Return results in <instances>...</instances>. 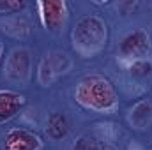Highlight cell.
<instances>
[{"mask_svg":"<svg viewBox=\"0 0 152 150\" xmlns=\"http://www.w3.org/2000/svg\"><path fill=\"white\" fill-rule=\"evenodd\" d=\"M75 101L94 113H113L118 108V94L113 83L101 74L85 76L75 88Z\"/></svg>","mask_w":152,"mask_h":150,"instance_id":"cell-1","label":"cell"},{"mask_svg":"<svg viewBox=\"0 0 152 150\" xmlns=\"http://www.w3.org/2000/svg\"><path fill=\"white\" fill-rule=\"evenodd\" d=\"M108 42V25L97 14H87L78 20L71 32L73 50L83 58L99 55Z\"/></svg>","mask_w":152,"mask_h":150,"instance_id":"cell-2","label":"cell"},{"mask_svg":"<svg viewBox=\"0 0 152 150\" xmlns=\"http://www.w3.org/2000/svg\"><path fill=\"white\" fill-rule=\"evenodd\" d=\"M73 67L71 58L64 51L46 53L37 66V79L42 87H51L60 76L67 74Z\"/></svg>","mask_w":152,"mask_h":150,"instance_id":"cell-3","label":"cell"},{"mask_svg":"<svg viewBox=\"0 0 152 150\" xmlns=\"http://www.w3.org/2000/svg\"><path fill=\"white\" fill-rule=\"evenodd\" d=\"M37 12L42 27L51 34H60L69 20V7L66 0H41Z\"/></svg>","mask_w":152,"mask_h":150,"instance_id":"cell-4","label":"cell"},{"mask_svg":"<svg viewBox=\"0 0 152 150\" xmlns=\"http://www.w3.org/2000/svg\"><path fill=\"white\" fill-rule=\"evenodd\" d=\"M151 57V37L145 30L138 28L124 36L118 44V62H133Z\"/></svg>","mask_w":152,"mask_h":150,"instance_id":"cell-5","label":"cell"},{"mask_svg":"<svg viewBox=\"0 0 152 150\" xmlns=\"http://www.w3.org/2000/svg\"><path fill=\"white\" fill-rule=\"evenodd\" d=\"M32 73V57L27 48H14L9 51L5 64H4V76L14 83L28 81Z\"/></svg>","mask_w":152,"mask_h":150,"instance_id":"cell-6","label":"cell"},{"mask_svg":"<svg viewBox=\"0 0 152 150\" xmlns=\"http://www.w3.org/2000/svg\"><path fill=\"white\" fill-rule=\"evenodd\" d=\"M42 145H44L42 140L36 133L28 129H20V127L9 129L4 141L5 150H41Z\"/></svg>","mask_w":152,"mask_h":150,"instance_id":"cell-7","label":"cell"},{"mask_svg":"<svg viewBox=\"0 0 152 150\" xmlns=\"http://www.w3.org/2000/svg\"><path fill=\"white\" fill-rule=\"evenodd\" d=\"M25 106V97L12 90H0V124L14 118Z\"/></svg>","mask_w":152,"mask_h":150,"instance_id":"cell-8","label":"cell"},{"mask_svg":"<svg viewBox=\"0 0 152 150\" xmlns=\"http://www.w3.org/2000/svg\"><path fill=\"white\" fill-rule=\"evenodd\" d=\"M127 122L131 124L133 129L145 131L152 124V101L151 99H142L140 103H136L127 113Z\"/></svg>","mask_w":152,"mask_h":150,"instance_id":"cell-9","label":"cell"},{"mask_svg":"<svg viewBox=\"0 0 152 150\" xmlns=\"http://www.w3.org/2000/svg\"><path fill=\"white\" fill-rule=\"evenodd\" d=\"M0 30L11 37H16V39H23V37H28L30 36V23L27 18L23 16H11V18H5L0 21Z\"/></svg>","mask_w":152,"mask_h":150,"instance_id":"cell-10","label":"cell"},{"mask_svg":"<svg viewBox=\"0 0 152 150\" xmlns=\"http://www.w3.org/2000/svg\"><path fill=\"white\" fill-rule=\"evenodd\" d=\"M73 150H117L113 143L97 134H83L73 145Z\"/></svg>","mask_w":152,"mask_h":150,"instance_id":"cell-11","label":"cell"},{"mask_svg":"<svg viewBox=\"0 0 152 150\" xmlns=\"http://www.w3.org/2000/svg\"><path fill=\"white\" fill-rule=\"evenodd\" d=\"M50 138L53 140H62L69 133V122L62 113H51L48 118V127H46Z\"/></svg>","mask_w":152,"mask_h":150,"instance_id":"cell-12","label":"cell"},{"mask_svg":"<svg viewBox=\"0 0 152 150\" xmlns=\"http://www.w3.org/2000/svg\"><path fill=\"white\" fill-rule=\"evenodd\" d=\"M120 66L126 71H129L133 76H138V78L152 74V60L151 58H140V60H133V62H124Z\"/></svg>","mask_w":152,"mask_h":150,"instance_id":"cell-13","label":"cell"},{"mask_svg":"<svg viewBox=\"0 0 152 150\" xmlns=\"http://www.w3.org/2000/svg\"><path fill=\"white\" fill-rule=\"evenodd\" d=\"M27 7L25 0H0V14H14Z\"/></svg>","mask_w":152,"mask_h":150,"instance_id":"cell-14","label":"cell"},{"mask_svg":"<svg viewBox=\"0 0 152 150\" xmlns=\"http://www.w3.org/2000/svg\"><path fill=\"white\" fill-rule=\"evenodd\" d=\"M0 58H2V46H0Z\"/></svg>","mask_w":152,"mask_h":150,"instance_id":"cell-15","label":"cell"}]
</instances>
